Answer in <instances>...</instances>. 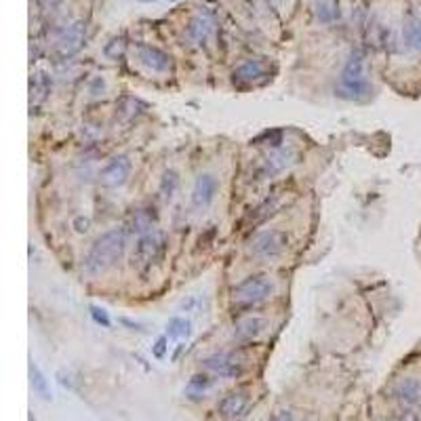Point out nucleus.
Segmentation results:
<instances>
[{
  "mask_svg": "<svg viewBox=\"0 0 421 421\" xmlns=\"http://www.w3.org/2000/svg\"><path fill=\"white\" fill-rule=\"evenodd\" d=\"M283 200H285V192H274V194H270L268 198H263V200L251 210L249 224H251V226L266 224L272 215L278 213V208H280V204H283Z\"/></svg>",
  "mask_w": 421,
  "mask_h": 421,
  "instance_id": "16",
  "label": "nucleus"
},
{
  "mask_svg": "<svg viewBox=\"0 0 421 421\" xmlns=\"http://www.w3.org/2000/svg\"><path fill=\"white\" fill-rule=\"evenodd\" d=\"M190 321L188 319H182V316H175L166 323V337L171 339H182V337H188L190 335Z\"/></svg>",
  "mask_w": 421,
  "mask_h": 421,
  "instance_id": "24",
  "label": "nucleus"
},
{
  "mask_svg": "<svg viewBox=\"0 0 421 421\" xmlns=\"http://www.w3.org/2000/svg\"><path fill=\"white\" fill-rule=\"evenodd\" d=\"M249 409V394L242 392V390H236V392H230L226 394L219 404H217V411L224 419H230V421H236L240 419L244 413Z\"/></svg>",
  "mask_w": 421,
  "mask_h": 421,
  "instance_id": "14",
  "label": "nucleus"
},
{
  "mask_svg": "<svg viewBox=\"0 0 421 421\" xmlns=\"http://www.w3.org/2000/svg\"><path fill=\"white\" fill-rule=\"evenodd\" d=\"M402 32H404L407 45H409L411 49H415V51H421V17L409 15V17L404 19Z\"/></svg>",
  "mask_w": 421,
  "mask_h": 421,
  "instance_id": "19",
  "label": "nucleus"
},
{
  "mask_svg": "<svg viewBox=\"0 0 421 421\" xmlns=\"http://www.w3.org/2000/svg\"><path fill=\"white\" fill-rule=\"evenodd\" d=\"M270 421H295V419H293V415H291L289 411H276V413L270 417Z\"/></svg>",
  "mask_w": 421,
  "mask_h": 421,
  "instance_id": "28",
  "label": "nucleus"
},
{
  "mask_svg": "<svg viewBox=\"0 0 421 421\" xmlns=\"http://www.w3.org/2000/svg\"><path fill=\"white\" fill-rule=\"evenodd\" d=\"M316 17L323 23H333L335 19H339L337 0H316Z\"/></svg>",
  "mask_w": 421,
  "mask_h": 421,
  "instance_id": "21",
  "label": "nucleus"
},
{
  "mask_svg": "<svg viewBox=\"0 0 421 421\" xmlns=\"http://www.w3.org/2000/svg\"><path fill=\"white\" fill-rule=\"evenodd\" d=\"M142 3H152V0H142Z\"/></svg>",
  "mask_w": 421,
  "mask_h": 421,
  "instance_id": "31",
  "label": "nucleus"
},
{
  "mask_svg": "<svg viewBox=\"0 0 421 421\" xmlns=\"http://www.w3.org/2000/svg\"><path fill=\"white\" fill-rule=\"evenodd\" d=\"M289 242H291V238L285 230L266 228L249 240L247 251H249V255H253L257 259H274V257H280L289 249Z\"/></svg>",
  "mask_w": 421,
  "mask_h": 421,
  "instance_id": "5",
  "label": "nucleus"
},
{
  "mask_svg": "<svg viewBox=\"0 0 421 421\" xmlns=\"http://www.w3.org/2000/svg\"><path fill=\"white\" fill-rule=\"evenodd\" d=\"M392 394L400 407H407V409L417 407L421 402V381L415 377H404V379L396 381Z\"/></svg>",
  "mask_w": 421,
  "mask_h": 421,
  "instance_id": "15",
  "label": "nucleus"
},
{
  "mask_svg": "<svg viewBox=\"0 0 421 421\" xmlns=\"http://www.w3.org/2000/svg\"><path fill=\"white\" fill-rule=\"evenodd\" d=\"M30 381H32V388L36 392L43 400H51V390H49V383L45 379V375L41 373V369L30 363Z\"/></svg>",
  "mask_w": 421,
  "mask_h": 421,
  "instance_id": "20",
  "label": "nucleus"
},
{
  "mask_svg": "<svg viewBox=\"0 0 421 421\" xmlns=\"http://www.w3.org/2000/svg\"><path fill=\"white\" fill-rule=\"evenodd\" d=\"M268 78H270V61L263 57L247 59L232 72V80L236 87H257V85H263Z\"/></svg>",
  "mask_w": 421,
  "mask_h": 421,
  "instance_id": "7",
  "label": "nucleus"
},
{
  "mask_svg": "<svg viewBox=\"0 0 421 421\" xmlns=\"http://www.w3.org/2000/svg\"><path fill=\"white\" fill-rule=\"evenodd\" d=\"M125 49H127V43L122 39H112L108 45L103 47V53H105V57H110V59H118L125 53Z\"/></svg>",
  "mask_w": 421,
  "mask_h": 421,
  "instance_id": "25",
  "label": "nucleus"
},
{
  "mask_svg": "<svg viewBox=\"0 0 421 421\" xmlns=\"http://www.w3.org/2000/svg\"><path fill=\"white\" fill-rule=\"evenodd\" d=\"M85 41H87V23L83 19H78L74 23H69L61 32V36L55 43V53L61 59H69L85 47Z\"/></svg>",
  "mask_w": 421,
  "mask_h": 421,
  "instance_id": "8",
  "label": "nucleus"
},
{
  "mask_svg": "<svg viewBox=\"0 0 421 421\" xmlns=\"http://www.w3.org/2000/svg\"><path fill=\"white\" fill-rule=\"evenodd\" d=\"M125 249H127V230L125 228H112L108 232L99 234L83 259L85 272L95 276V274L110 270L112 266L120 261Z\"/></svg>",
  "mask_w": 421,
  "mask_h": 421,
  "instance_id": "1",
  "label": "nucleus"
},
{
  "mask_svg": "<svg viewBox=\"0 0 421 421\" xmlns=\"http://www.w3.org/2000/svg\"><path fill=\"white\" fill-rule=\"evenodd\" d=\"M184 347H186V345H184V343H180V347L175 349V354H173V360H177V358H180V354L184 352Z\"/></svg>",
  "mask_w": 421,
  "mask_h": 421,
  "instance_id": "30",
  "label": "nucleus"
},
{
  "mask_svg": "<svg viewBox=\"0 0 421 421\" xmlns=\"http://www.w3.org/2000/svg\"><path fill=\"white\" fill-rule=\"evenodd\" d=\"M180 188V175L175 171H166L162 177H160V184H158V194L164 198V200H171L175 196Z\"/></svg>",
  "mask_w": 421,
  "mask_h": 421,
  "instance_id": "22",
  "label": "nucleus"
},
{
  "mask_svg": "<svg viewBox=\"0 0 421 421\" xmlns=\"http://www.w3.org/2000/svg\"><path fill=\"white\" fill-rule=\"evenodd\" d=\"M210 30H213V19H210L206 13H198L190 19V23L186 28V41L192 47H198L208 39Z\"/></svg>",
  "mask_w": 421,
  "mask_h": 421,
  "instance_id": "18",
  "label": "nucleus"
},
{
  "mask_svg": "<svg viewBox=\"0 0 421 421\" xmlns=\"http://www.w3.org/2000/svg\"><path fill=\"white\" fill-rule=\"evenodd\" d=\"M293 156L295 154L291 150H280V148L268 152L255 164V180H268V177H274V175H280L287 166H291Z\"/></svg>",
  "mask_w": 421,
  "mask_h": 421,
  "instance_id": "11",
  "label": "nucleus"
},
{
  "mask_svg": "<svg viewBox=\"0 0 421 421\" xmlns=\"http://www.w3.org/2000/svg\"><path fill=\"white\" fill-rule=\"evenodd\" d=\"M276 291V285L272 276L259 272V274H251L244 280H240L238 285L232 287L230 291V303L232 310L238 312H247L251 307H257L259 303L268 301Z\"/></svg>",
  "mask_w": 421,
  "mask_h": 421,
  "instance_id": "3",
  "label": "nucleus"
},
{
  "mask_svg": "<svg viewBox=\"0 0 421 421\" xmlns=\"http://www.w3.org/2000/svg\"><path fill=\"white\" fill-rule=\"evenodd\" d=\"M89 312H91V319H93L97 325H101L103 329H110V327H112L110 316H108V312H105L103 307H99V305H91Z\"/></svg>",
  "mask_w": 421,
  "mask_h": 421,
  "instance_id": "26",
  "label": "nucleus"
},
{
  "mask_svg": "<svg viewBox=\"0 0 421 421\" xmlns=\"http://www.w3.org/2000/svg\"><path fill=\"white\" fill-rule=\"evenodd\" d=\"M169 343V337L166 335H162V337H158L156 339V343H154V347H152V354H154V358H164V354H166V345Z\"/></svg>",
  "mask_w": 421,
  "mask_h": 421,
  "instance_id": "27",
  "label": "nucleus"
},
{
  "mask_svg": "<svg viewBox=\"0 0 421 421\" xmlns=\"http://www.w3.org/2000/svg\"><path fill=\"white\" fill-rule=\"evenodd\" d=\"M337 95L349 101H363L371 95V83L367 78V61L363 51H352L341 69L337 83Z\"/></svg>",
  "mask_w": 421,
  "mask_h": 421,
  "instance_id": "2",
  "label": "nucleus"
},
{
  "mask_svg": "<svg viewBox=\"0 0 421 421\" xmlns=\"http://www.w3.org/2000/svg\"><path fill=\"white\" fill-rule=\"evenodd\" d=\"M76 226H78V228H76L78 232H87V230H89V219H83V217H80V219H76Z\"/></svg>",
  "mask_w": 421,
  "mask_h": 421,
  "instance_id": "29",
  "label": "nucleus"
},
{
  "mask_svg": "<svg viewBox=\"0 0 421 421\" xmlns=\"http://www.w3.org/2000/svg\"><path fill=\"white\" fill-rule=\"evenodd\" d=\"M210 385H213V379H210L208 375H204V373H196V375L190 377L186 392H188L192 398H198V396H202V394L210 388Z\"/></svg>",
  "mask_w": 421,
  "mask_h": 421,
  "instance_id": "23",
  "label": "nucleus"
},
{
  "mask_svg": "<svg viewBox=\"0 0 421 421\" xmlns=\"http://www.w3.org/2000/svg\"><path fill=\"white\" fill-rule=\"evenodd\" d=\"M133 162L127 154H116L108 162H105L99 171V182L105 188H120L129 182L131 177Z\"/></svg>",
  "mask_w": 421,
  "mask_h": 421,
  "instance_id": "9",
  "label": "nucleus"
},
{
  "mask_svg": "<svg viewBox=\"0 0 421 421\" xmlns=\"http://www.w3.org/2000/svg\"><path fill=\"white\" fill-rule=\"evenodd\" d=\"M217 190H219V182L213 173H200L198 177L194 180V186H192V194H190V200H192V206L202 210L206 206L213 204L215 196H217Z\"/></svg>",
  "mask_w": 421,
  "mask_h": 421,
  "instance_id": "10",
  "label": "nucleus"
},
{
  "mask_svg": "<svg viewBox=\"0 0 421 421\" xmlns=\"http://www.w3.org/2000/svg\"><path fill=\"white\" fill-rule=\"evenodd\" d=\"M156 222H158V213H156L154 206H139V208H135L133 213H131L129 230L139 234V236H144V234L154 230Z\"/></svg>",
  "mask_w": 421,
  "mask_h": 421,
  "instance_id": "17",
  "label": "nucleus"
},
{
  "mask_svg": "<svg viewBox=\"0 0 421 421\" xmlns=\"http://www.w3.org/2000/svg\"><path fill=\"white\" fill-rule=\"evenodd\" d=\"M268 329V321L261 319V316H242L234 323L232 329V337L236 343H251L255 339H259Z\"/></svg>",
  "mask_w": 421,
  "mask_h": 421,
  "instance_id": "12",
  "label": "nucleus"
},
{
  "mask_svg": "<svg viewBox=\"0 0 421 421\" xmlns=\"http://www.w3.org/2000/svg\"><path fill=\"white\" fill-rule=\"evenodd\" d=\"M202 367L226 379H238L247 371V358L242 352H215L202 358Z\"/></svg>",
  "mask_w": 421,
  "mask_h": 421,
  "instance_id": "6",
  "label": "nucleus"
},
{
  "mask_svg": "<svg viewBox=\"0 0 421 421\" xmlns=\"http://www.w3.org/2000/svg\"><path fill=\"white\" fill-rule=\"evenodd\" d=\"M164 249H166V236H164V232L152 230V232H148L144 236H139V240L135 242L133 255H131L133 268L139 270V272L150 270L156 261L162 259Z\"/></svg>",
  "mask_w": 421,
  "mask_h": 421,
  "instance_id": "4",
  "label": "nucleus"
},
{
  "mask_svg": "<svg viewBox=\"0 0 421 421\" xmlns=\"http://www.w3.org/2000/svg\"><path fill=\"white\" fill-rule=\"evenodd\" d=\"M137 59L142 65H146L148 69L156 74H166L173 69V59L169 53H164L158 47H150V45H137Z\"/></svg>",
  "mask_w": 421,
  "mask_h": 421,
  "instance_id": "13",
  "label": "nucleus"
}]
</instances>
